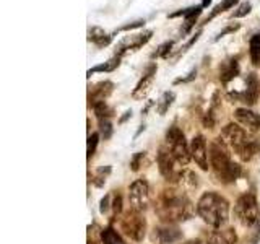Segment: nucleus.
I'll return each mask as SVG.
<instances>
[{"label":"nucleus","instance_id":"f257e3e1","mask_svg":"<svg viewBox=\"0 0 260 244\" xmlns=\"http://www.w3.org/2000/svg\"><path fill=\"white\" fill-rule=\"evenodd\" d=\"M156 215L166 223L187 222L193 215V203L187 197V194L181 187H168L162 189L154 205Z\"/></svg>","mask_w":260,"mask_h":244},{"label":"nucleus","instance_id":"f03ea898","mask_svg":"<svg viewBox=\"0 0 260 244\" xmlns=\"http://www.w3.org/2000/svg\"><path fill=\"white\" fill-rule=\"evenodd\" d=\"M221 140L228 145V148L233 150L239 157L241 161L247 163L254 160L260 153V143L250 132L242 129L238 124H228L221 130Z\"/></svg>","mask_w":260,"mask_h":244},{"label":"nucleus","instance_id":"7ed1b4c3","mask_svg":"<svg viewBox=\"0 0 260 244\" xmlns=\"http://www.w3.org/2000/svg\"><path fill=\"white\" fill-rule=\"evenodd\" d=\"M195 208L203 222L213 228H223L230 218V202L216 192L203 194Z\"/></svg>","mask_w":260,"mask_h":244},{"label":"nucleus","instance_id":"20e7f679","mask_svg":"<svg viewBox=\"0 0 260 244\" xmlns=\"http://www.w3.org/2000/svg\"><path fill=\"white\" fill-rule=\"evenodd\" d=\"M234 215L238 222L246 228H257L260 223V208L255 195L244 194L234 205Z\"/></svg>","mask_w":260,"mask_h":244},{"label":"nucleus","instance_id":"39448f33","mask_svg":"<svg viewBox=\"0 0 260 244\" xmlns=\"http://www.w3.org/2000/svg\"><path fill=\"white\" fill-rule=\"evenodd\" d=\"M208 160H210V168L213 169L218 181H221L223 176L226 174V171L230 169L234 163L231 161V157H230V148H228V145L221 140V137L215 138V140L210 143Z\"/></svg>","mask_w":260,"mask_h":244},{"label":"nucleus","instance_id":"423d86ee","mask_svg":"<svg viewBox=\"0 0 260 244\" xmlns=\"http://www.w3.org/2000/svg\"><path fill=\"white\" fill-rule=\"evenodd\" d=\"M166 146L169 151L173 153V157L181 166L189 165L190 158V145L187 143L185 135L177 126H171L166 132Z\"/></svg>","mask_w":260,"mask_h":244},{"label":"nucleus","instance_id":"0eeeda50","mask_svg":"<svg viewBox=\"0 0 260 244\" xmlns=\"http://www.w3.org/2000/svg\"><path fill=\"white\" fill-rule=\"evenodd\" d=\"M120 230L127 238L132 241H143L145 234H146V220L142 215V211H137L134 208H130L128 211L120 215L119 220Z\"/></svg>","mask_w":260,"mask_h":244},{"label":"nucleus","instance_id":"6e6552de","mask_svg":"<svg viewBox=\"0 0 260 244\" xmlns=\"http://www.w3.org/2000/svg\"><path fill=\"white\" fill-rule=\"evenodd\" d=\"M179 166L181 165L176 161V158L173 157V153L169 151L168 146H161L158 151V168H159L161 176L165 177L166 181L177 184L179 176L182 173V169Z\"/></svg>","mask_w":260,"mask_h":244},{"label":"nucleus","instance_id":"1a4fd4ad","mask_svg":"<svg viewBox=\"0 0 260 244\" xmlns=\"http://www.w3.org/2000/svg\"><path fill=\"white\" fill-rule=\"evenodd\" d=\"M130 208L137 211H145L150 207V186L145 179H137L128 187Z\"/></svg>","mask_w":260,"mask_h":244},{"label":"nucleus","instance_id":"9d476101","mask_svg":"<svg viewBox=\"0 0 260 244\" xmlns=\"http://www.w3.org/2000/svg\"><path fill=\"white\" fill-rule=\"evenodd\" d=\"M153 36V31H145V33H138V35H134V36H127L120 41L116 47V54L117 57H122L125 52L128 51H137V49H140L142 46H145L148 41L151 39Z\"/></svg>","mask_w":260,"mask_h":244},{"label":"nucleus","instance_id":"9b49d317","mask_svg":"<svg viewBox=\"0 0 260 244\" xmlns=\"http://www.w3.org/2000/svg\"><path fill=\"white\" fill-rule=\"evenodd\" d=\"M190 158L197 163L200 169L208 171L210 163H208V150H207V140L203 135H195L190 142Z\"/></svg>","mask_w":260,"mask_h":244},{"label":"nucleus","instance_id":"f8f14e48","mask_svg":"<svg viewBox=\"0 0 260 244\" xmlns=\"http://www.w3.org/2000/svg\"><path fill=\"white\" fill-rule=\"evenodd\" d=\"M234 119L236 122L242 127L246 129L247 132L255 134L260 130V116L255 114L254 111H250L247 108H238L234 111Z\"/></svg>","mask_w":260,"mask_h":244},{"label":"nucleus","instance_id":"ddd939ff","mask_svg":"<svg viewBox=\"0 0 260 244\" xmlns=\"http://www.w3.org/2000/svg\"><path fill=\"white\" fill-rule=\"evenodd\" d=\"M156 70H158L156 64L148 65V69L145 70V73L142 75L140 81H138L135 89L132 92L134 100H143V98H146V95L150 93V89L153 86V81H154V77H156Z\"/></svg>","mask_w":260,"mask_h":244},{"label":"nucleus","instance_id":"4468645a","mask_svg":"<svg viewBox=\"0 0 260 244\" xmlns=\"http://www.w3.org/2000/svg\"><path fill=\"white\" fill-rule=\"evenodd\" d=\"M181 231L176 226H173V223H166L153 230V239L158 244H173L181 239Z\"/></svg>","mask_w":260,"mask_h":244},{"label":"nucleus","instance_id":"2eb2a0df","mask_svg":"<svg viewBox=\"0 0 260 244\" xmlns=\"http://www.w3.org/2000/svg\"><path fill=\"white\" fill-rule=\"evenodd\" d=\"M202 4L200 5H195V7H190V8H185V10H179V12H174V13H171L169 15V18H176V16H182L184 18V28H182V35H187L192 26H193V23L197 21V18L200 16L202 13Z\"/></svg>","mask_w":260,"mask_h":244},{"label":"nucleus","instance_id":"dca6fc26","mask_svg":"<svg viewBox=\"0 0 260 244\" xmlns=\"http://www.w3.org/2000/svg\"><path fill=\"white\" fill-rule=\"evenodd\" d=\"M112 89H114V83H112V81H108V80L94 85L91 89H89V93H88L89 106H93L96 103H101V101H106L111 96Z\"/></svg>","mask_w":260,"mask_h":244},{"label":"nucleus","instance_id":"f3484780","mask_svg":"<svg viewBox=\"0 0 260 244\" xmlns=\"http://www.w3.org/2000/svg\"><path fill=\"white\" fill-rule=\"evenodd\" d=\"M238 236L233 228H215L213 231L208 234L207 244H236Z\"/></svg>","mask_w":260,"mask_h":244},{"label":"nucleus","instance_id":"a211bd4d","mask_svg":"<svg viewBox=\"0 0 260 244\" xmlns=\"http://www.w3.org/2000/svg\"><path fill=\"white\" fill-rule=\"evenodd\" d=\"M258 95H260L258 78L255 73H249L246 78V89H244V95H242V103H246L249 106L255 104L258 100Z\"/></svg>","mask_w":260,"mask_h":244},{"label":"nucleus","instance_id":"6ab92c4d","mask_svg":"<svg viewBox=\"0 0 260 244\" xmlns=\"http://www.w3.org/2000/svg\"><path fill=\"white\" fill-rule=\"evenodd\" d=\"M239 75V64L238 59H228L219 65V80L221 83H230L231 80H234Z\"/></svg>","mask_w":260,"mask_h":244},{"label":"nucleus","instance_id":"aec40b11","mask_svg":"<svg viewBox=\"0 0 260 244\" xmlns=\"http://www.w3.org/2000/svg\"><path fill=\"white\" fill-rule=\"evenodd\" d=\"M177 186L184 191H193L199 187V176L190 169H182L181 176H179Z\"/></svg>","mask_w":260,"mask_h":244},{"label":"nucleus","instance_id":"412c9836","mask_svg":"<svg viewBox=\"0 0 260 244\" xmlns=\"http://www.w3.org/2000/svg\"><path fill=\"white\" fill-rule=\"evenodd\" d=\"M112 38H114L112 35H106V33L98 26L88 29V39L91 41V43H94L98 47H106L112 41Z\"/></svg>","mask_w":260,"mask_h":244},{"label":"nucleus","instance_id":"4be33fe9","mask_svg":"<svg viewBox=\"0 0 260 244\" xmlns=\"http://www.w3.org/2000/svg\"><path fill=\"white\" fill-rule=\"evenodd\" d=\"M120 65V57H117V55H114V57H111V59L108 60V62H104V64H100V65H96V67H93V69H89L88 72H86V75L88 77H91V75H94V73H98V72H114L117 67Z\"/></svg>","mask_w":260,"mask_h":244},{"label":"nucleus","instance_id":"5701e85b","mask_svg":"<svg viewBox=\"0 0 260 244\" xmlns=\"http://www.w3.org/2000/svg\"><path fill=\"white\" fill-rule=\"evenodd\" d=\"M174 100H176L174 92H165L161 95V98L156 101V112L159 114V116H165V114L168 112V109L173 106Z\"/></svg>","mask_w":260,"mask_h":244},{"label":"nucleus","instance_id":"b1692460","mask_svg":"<svg viewBox=\"0 0 260 244\" xmlns=\"http://www.w3.org/2000/svg\"><path fill=\"white\" fill-rule=\"evenodd\" d=\"M249 54H250V62L258 67L260 65V35H254L249 41Z\"/></svg>","mask_w":260,"mask_h":244},{"label":"nucleus","instance_id":"393cba45","mask_svg":"<svg viewBox=\"0 0 260 244\" xmlns=\"http://www.w3.org/2000/svg\"><path fill=\"white\" fill-rule=\"evenodd\" d=\"M101 244H124V242H122L117 231H114L112 226H108L101 231Z\"/></svg>","mask_w":260,"mask_h":244},{"label":"nucleus","instance_id":"a878e982","mask_svg":"<svg viewBox=\"0 0 260 244\" xmlns=\"http://www.w3.org/2000/svg\"><path fill=\"white\" fill-rule=\"evenodd\" d=\"M238 2H239V0H223L221 4H218V5L213 8V12L210 13V16H207L205 21H203V24L208 23V21H211V20H213L215 16H218L219 13H223V12H226V10H230V8H233Z\"/></svg>","mask_w":260,"mask_h":244},{"label":"nucleus","instance_id":"bb28decb","mask_svg":"<svg viewBox=\"0 0 260 244\" xmlns=\"http://www.w3.org/2000/svg\"><path fill=\"white\" fill-rule=\"evenodd\" d=\"M111 174V166H101L100 169L94 171V174L91 177V182L96 186V187H103L108 181V176Z\"/></svg>","mask_w":260,"mask_h":244},{"label":"nucleus","instance_id":"cd10ccee","mask_svg":"<svg viewBox=\"0 0 260 244\" xmlns=\"http://www.w3.org/2000/svg\"><path fill=\"white\" fill-rule=\"evenodd\" d=\"M91 108H93V111H94V114H96V117L100 119V120H101V119H109V117H112V114H114L112 108H109L108 103H106V101L96 103V104L91 106Z\"/></svg>","mask_w":260,"mask_h":244},{"label":"nucleus","instance_id":"c85d7f7f","mask_svg":"<svg viewBox=\"0 0 260 244\" xmlns=\"http://www.w3.org/2000/svg\"><path fill=\"white\" fill-rule=\"evenodd\" d=\"M148 163V153L146 151H138L135 153L132 160H130V169L132 171H138L143 165H146Z\"/></svg>","mask_w":260,"mask_h":244},{"label":"nucleus","instance_id":"c756f323","mask_svg":"<svg viewBox=\"0 0 260 244\" xmlns=\"http://www.w3.org/2000/svg\"><path fill=\"white\" fill-rule=\"evenodd\" d=\"M174 46V41H166V43H162L156 52L151 55V59H156V57H162V59H168L169 54H171V49Z\"/></svg>","mask_w":260,"mask_h":244},{"label":"nucleus","instance_id":"7c9ffc66","mask_svg":"<svg viewBox=\"0 0 260 244\" xmlns=\"http://www.w3.org/2000/svg\"><path fill=\"white\" fill-rule=\"evenodd\" d=\"M112 124L109 119H101L100 120V135L104 138V140H109L112 137Z\"/></svg>","mask_w":260,"mask_h":244},{"label":"nucleus","instance_id":"2f4dec72","mask_svg":"<svg viewBox=\"0 0 260 244\" xmlns=\"http://www.w3.org/2000/svg\"><path fill=\"white\" fill-rule=\"evenodd\" d=\"M98 142H100V134L94 132L88 137V146H86V153H88V158H91L94 151H96V146H98Z\"/></svg>","mask_w":260,"mask_h":244},{"label":"nucleus","instance_id":"473e14b6","mask_svg":"<svg viewBox=\"0 0 260 244\" xmlns=\"http://www.w3.org/2000/svg\"><path fill=\"white\" fill-rule=\"evenodd\" d=\"M250 10H252L250 2H242L238 8H236V12L233 13L231 18H241V16H246L250 13Z\"/></svg>","mask_w":260,"mask_h":244},{"label":"nucleus","instance_id":"72a5a7b5","mask_svg":"<svg viewBox=\"0 0 260 244\" xmlns=\"http://www.w3.org/2000/svg\"><path fill=\"white\" fill-rule=\"evenodd\" d=\"M241 28V24L239 23H231V24H228V26L224 28V29H221L218 33V35L215 36V39L213 41H219L221 38H224L226 35H231V33H234V31H238Z\"/></svg>","mask_w":260,"mask_h":244},{"label":"nucleus","instance_id":"f704fd0d","mask_svg":"<svg viewBox=\"0 0 260 244\" xmlns=\"http://www.w3.org/2000/svg\"><path fill=\"white\" fill-rule=\"evenodd\" d=\"M114 210V215L116 217H120L122 215V197L117 194V195H114V200H112V207Z\"/></svg>","mask_w":260,"mask_h":244},{"label":"nucleus","instance_id":"c9c22d12","mask_svg":"<svg viewBox=\"0 0 260 244\" xmlns=\"http://www.w3.org/2000/svg\"><path fill=\"white\" fill-rule=\"evenodd\" d=\"M195 77H197V69H192L189 73H187V77L174 80V85H179V83H189V81H192Z\"/></svg>","mask_w":260,"mask_h":244},{"label":"nucleus","instance_id":"e433bc0d","mask_svg":"<svg viewBox=\"0 0 260 244\" xmlns=\"http://www.w3.org/2000/svg\"><path fill=\"white\" fill-rule=\"evenodd\" d=\"M145 23H146L145 20H137V21H132V23L125 24V26H122L119 31H130V29H135V28H143Z\"/></svg>","mask_w":260,"mask_h":244},{"label":"nucleus","instance_id":"4c0bfd02","mask_svg":"<svg viewBox=\"0 0 260 244\" xmlns=\"http://www.w3.org/2000/svg\"><path fill=\"white\" fill-rule=\"evenodd\" d=\"M111 200V195H106L104 199H101V205H100V211L104 215V214H108V210L109 207H112V203H109Z\"/></svg>","mask_w":260,"mask_h":244},{"label":"nucleus","instance_id":"58836bf2","mask_svg":"<svg viewBox=\"0 0 260 244\" xmlns=\"http://www.w3.org/2000/svg\"><path fill=\"white\" fill-rule=\"evenodd\" d=\"M200 35H202V31H197V33H195V36H192L189 41H187V43H185V46L182 47V52H185V51H189V49L195 44V43H197V41H199V38H200Z\"/></svg>","mask_w":260,"mask_h":244},{"label":"nucleus","instance_id":"ea45409f","mask_svg":"<svg viewBox=\"0 0 260 244\" xmlns=\"http://www.w3.org/2000/svg\"><path fill=\"white\" fill-rule=\"evenodd\" d=\"M128 117H132V111H125V112H124V116H122V117L119 119V124H124V122H125Z\"/></svg>","mask_w":260,"mask_h":244},{"label":"nucleus","instance_id":"a19ab883","mask_svg":"<svg viewBox=\"0 0 260 244\" xmlns=\"http://www.w3.org/2000/svg\"><path fill=\"white\" fill-rule=\"evenodd\" d=\"M182 244H207V242H202L200 239H190V241H185Z\"/></svg>","mask_w":260,"mask_h":244},{"label":"nucleus","instance_id":"79ce46f5","mask_svg":"<svg viewBox=\"0 0 260 244\" xmlns=\"http://www.w3.org/2000/svg\"><path fill=\"white\" fill-rule=\"evenodd\" d=\"M210 4H211V0H203V2H202V7H203V8H207Z\"/></svg>","mask_w":260,"mask_h":244},{"label":"nucleus","instance_id":"37998d69","mask_svg":"<svg viewBox=\"0 0 260 244\" xmlns=\"http://www.w3.org/2000/svg\"><path fill=\"white\" fill-rule=\"evenodd\" d=\"M88 244H101V242H98L96 239H89V242Z\"/></svg>","mask_w":260,"mask_h":244}]
</instances>
